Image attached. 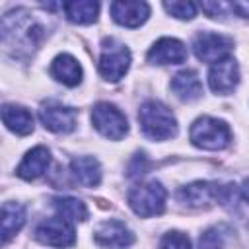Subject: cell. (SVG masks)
<instances>
[{
	"label": "cell",
	"mask_w": 249,
	"mask_h": 249,
	"mask_svg": "<svg viewBox=\"0 0 249 249\" xmlns=\"http://www.w3.org/2000/svg\"><path fill=\"white\" fill-rule=\"evenodd\" d=\"M138 123L142 132L150 140H169L177 134V121L169 107L152 99L146 101L138 111Z\"/></svg>",
	"instance_id": "6da1fadb"
},
{
	"label": "cell",
	"mask_w": 249,
	"mask_h": 249,
	"mask_svg": "<svg viewBox=\"0 0 249 249\" xmlns=\"http://www.w3.org/2000/svg\"><path fill=\"white\" fill-rule=\"evenodd\" d=\"M189 136H191V142L202 150H224L231 140L230 126L224 121H218L214 117L196 119L191 126Z\"/></svg>",
	"instance_id": "7a4b0ae2"
},
{
	"label": "cell",
	"mask_w": 249,
	"mask_h": 249,
	"mask_svg": "<svg viewBox=\"0 0 249 249\" xmlns=\"http://www.w3.org/2000/svg\"><path fill=\"white\" fill-rule=\"evenodd\" d=\"M2 37L6 45H16L23 43L25 47H35L41 39V27L39 23L31 18V14L19 10L14 14H8L2 21Z\"/></svg>",
	"instance_id": "3957f363"
},
{
	"label": "cell",
	"mask_w": 249,
	"mask_h": 249,
	"mask_svg": "<svg viewBox=\"0 0 249 249\" xmlns=\"http://www.w3.org/2000/svg\"><path fill=\"white\" fill-rule=\"evenodd\" d=\"M165 196H167V193L161 187V183L148 181V183H140L130 189L128 204L134 210V214H138L142 218H150V216H158L163 212Z\"/></svg>",
	"instance_id": "277c9868"
},
{
	"label": "cell",
	"mask_w": 249,
	"mask_h": 249,
	"mask_svg": "<svg viewBox=\"0 0 249 249\" xmlns=\"http://www.w3.org/2000/svg\"><path fill=\"white\" fill-rule=\"evenodd\" d=\"M130 64V51L117 43L115 39H105L101 47V56H99V72L105 80L117 82L121 80Z\"/></svg>",
	"instance_id": "5b68a950"
},
{
	"label": "cell",
	"mask_w": 249,
	"mask_h": 249,
	"mask_svg": "<svg viewBox=\"0 0 249 249\" xmlns=\"http://www.w3.org/2000/svg\"><path fill=\"white\" fill-rule=\"evenodd\" d=\"M91 123L105 138L111 140H121L128 132L126 117L111 103H97L91 111Z\"/></svg>",
	"instance_id": "8992f818"
},
{
	"label": "cell",
	"mask_w": 249,
	"mask_h": 249,
	"mask_svg": "<svg viewBox=\"0 0 249 249\" xmlns=\"http://www.w3.org/2000/svg\"><path fill=\"white\" fill-rule=\"evenodd\" d=\"M35 237L43 243V245H51V247H70L76 241V231L72 222H68L62 216H54V218H47L43 220L37 230H35Z\"/></svg>",
	"instance_id": "52a82bcc"
},
{
	"label": "cell",
	"mask_w": 249,
	"mask_h": 249,
	"mask_svg": "<svg viewBox=\"0 0 249 249\" xmlns=\"http://www.w3.org/2000/svg\"><path fill=\"white\" fill-rule=\"evenodd\" d=\"M231 47H233V41L230 37L212 33V31L198 33L193 43V49H195V54L198 56V60L212 62V64L228 58V54L231 53Z\"/></svg>",
	"instance_id": "ba28073f"
},
{
	"label": "cell",
	"mask_w": 249,
	"mask_h": 249,
	"mask_svg": "<svg viewBox=\"0 0 249 249\" xmlns=\"http://www.w3.org/2000/svg\"><path fill=\"white\" fill-rule=\"evenodd\" d=\"M39 117H41V123L45 124V128L58 132V134H66L76 128V109L62 105L58 101L43 103L39 109Z\"/></svg>",
	"instance_id": "9c48e42d"
},
{
	"label": "cell",
	"mask_w": 249,
	"mask_h": 249,
	"mask_svg": "<svg viewBox=\"0 0 249 249\" xmlns=\"http://www.w3.org/2000/svg\"><path fill=\"white\" fill-rule=\"evenodd\" d=\"M93 237L97 245L107 249H124L134 241V233L119 220H107L99 224Z\"/></svg>",
	"instance_id": "30bf717a"
},
{
	"label": "cell",
	"mask_w": 249,
	"mask_h": 249,
	"mask_svg": "<svg viewBox=\"0 0 249 249\" xmlns=\"http://www.w3.org/2000/svg\"><path fill=\"white\" fill-rule=\"evenodd\" d=\"M239 82V68L233 58H224L216 62L208 72V84L216 93H230Z\"/></svg>",
	"instance_id": "8fae6325"
},
{
	"label": "cell",
	"mask_w": 249,
	"mask_h": 249,
	"mask_svg": "<svg viewBox=\"0 0 249 249\" xmlns=\"http://www.w3.org/2000/svg\"><path fill=\"white\" fill-rule=\"evenodd\" d=\"M187 58V49L181 41L163 37L160 39L150 51H148V60L152 64H181Z\"/></svg>",
	"instance_id": "7c38bea8"
},
{
	"label": "cell",
	"mask_w": 249,
	"mask_h": 249,
	"mask_svg": "<svg viewBox=\"0 0 249 249\" xmlns=\"http://www.w3.org/2000/svg\"><path fill=\"white\" fill-rule=\"evenodd\" d=\"M111 16L124 27H138L148 19L150 6L146 2H113Z\"/></svg>",
	"instance_id": "4fadbf2b"
},
{
	"label": "cell",
	"mask_w": 249,
	"mask_h": 249,
	"mask_svg": "<svg viewBox=\"0 0 249 249\" xmlns=\"http://www.w3.org/2000/svg\"><path fill=\"white\" fill-rule=\"evenodd\" d=\"M49 163H51V154H49V150H47L45 146H35V148H31V150L23 156L21 163L18 165V175H19L21 179H25V181H33V179L41 177V175L47 171Z\"/></svg>",
	"instance_id": "5bb4252c"
},
{
	"label": "cell",
	"mask_w": 249,
	"mask_h": 249,
	"mask_svg": "<svg viewBox=\"0 0 249 249\" xmlns=\"http://www.w3.org/2000/svg\"><path fill=\"white\" fill-rule=\"evenodd\" d=\"M179 198L187 206L202 208V206H208L212 200L218 198V187L214 183H208V181H196V183L183 187L179 191Z\"/></svg>",
	"instance_id": "9a60e30c"
},
{
	"label": "cell",
	"mask_w": 249,
	"mask_h": 249,
	"mask_svg": "<svg viewBox=\"0 0 249 249\" xmlns=\"http://www.w3.org/2000/svg\"><path fill=\"white\" fill-rule=\"evenodd\" d=\"M70 171L74 179L82 187H95L101 181V167L99 161L91 156H80L70 161Z\"/></svg>",
	"instance_id": "2e32d148"
},
{
	"label": "cell",
	"mask_w": 249,
	"mask_h": 249,
	"mask_svg": "<svg viewBox=\"0 0 249 249\" xmlns=\"http://www.w3.org/2000/svg\"><path fill=\"white\" fill-rule=\"evenodd\" d=\"M51 74L64 86H78L82 82V66L70 54H58L51 64Z\"/></svg>",
	"instance_id": "e0dca14e"
},
{
	"label": "cell",
	"mask_w": 249,
	"mask_h": 249,
	"mask_svg": "<svg viewBox=\"0 0 249 249\" xmlns=\"http://www.w3.org/2000/svg\"><path fill=\"white\" fill-rule=\"evenodd\" d=\"M2 121L6 128H10L14 134L25 136L33 132V117L25 107L19 105H4L2 107Z\"/></svg>",
	"instance_id": "ac0fdd59"
},
{
	"label": "cell",
	"mask_w": 249,
	"mask_h": 249,
	"mask_svg": "<svg viewBox=\"0 0 249 249\" xmlns=\"http://www.w3.org/2000/svg\"><path fill=\"white\" fill-rule=\"evenodd\" d=\"M171 89L181 101H195L202 95V84L193 70H183L171 80Z\"/></svg>",
	"instance_id": "d6986e66"
},
{
	"label": "cell",
	"mask_w": 249,
	"mask_h": 249,
	"mask_svg": "<svg viewBox=\"0 0 249 249\" xmlns=\"http://www.w3.org/2000/svg\"><path fill=\"white\" fill-rule=\"evenodd\" d=\"M25 224V208L18 202H4L2 206V243L6 245Z\"/></svg>",
	"instance_id": "ffe728a7"
},
{
	"label": "cell",
	"mask_w": 249,
	"mask_h": 249,
	"mask_svg": "<svg viewBox=\"0 0 249 249\" xmlns=\"http://www.w3.org/2000/svg\"><path fill=\"white\" fill-rule=\"evenodd\" d=\"M62 10L72 23H91L97 18L99 4L97 2H66L62 4Z\"/></svg>",
	"instance_id": "44dd1931"
},
{
	"label": "cell",
	"mask_w": 249,
	"mask_h": 249,
	"mask_svg": "<svg viewBox=\"0 0 249 249\" xmlns=\"http://www.w3.org/2000/svg\"><path fill=\"white\" fill-rule=\"evenodd\" d=\"M54 208H56L58 216L66 218L68 222H84L88 218V208L78 198H70V196L68 198H56Z\"/></svg>",
	"instance_id": "7402d4cb"
},
{
	"label": "cell",
	"mask_w": 249,
	"mask_h": 249,
	"mask_svg": "<svg viewBox=\"0 0 249 249\" xmlns=\"http://www.w3.org/2000/svg\"><path fill=\"white\" fill-rule=\"evenodd\" d=\"M163 8L179 19H193L196 16V4L193 2H165Z\"/></svg>",
	"instance_id": "603a6c76"
},
{
	"label": "cell",
	"mask_w": 249,
	"mask_h": 249,
	"mask_svg": "<svg viewBox=\"0 0 249 249\" xmlns=\"http://www.w3.org/2000/svg\"><path fill=\"white\" fill-rule=\"evenodd\" d=\"M160 249H191V241L181 231H169L163 235Z\"/></svg>",
	"instance_id": "cb8c5ba5"
},
{
	"label": "cell",
	"mask_w": 249,
	"mask_h": 249,
	"mask_svg": "<svg viewBox=\"0 0 249 249\" xmlns=\"http://www.w3.org/2000/svg\"><path fill=\"white\" fill-rule=\"evenodd\" d=\"M198 249H224V237L216 228L206 230L198 239Z\"/></svg>",
	"instance_id": "d4e9b609"
},
{
	"label": "cell",
	"mask_w": 249,
	"mask_h": 249,
	"mask_svg": "<svg viewBox=\"0 0 249 249\" xmlns=\"http://www.w3.org/2000/svg\"><path fill=\"white\" fill-rule=\"evenodd\" d=\"M200 8L210 16V18H214V19H222L224 16H226V10H231V6L230 4H224V2H202L200 4Z\"/></svg>",
	"instance_id": "484cf974"
},
{
	"label": "cell",
	"mask_w": 249,
	"mask_h": 249,
	"mask_svg": "<svg viewBox=\"0 0 249 249\" xmlns=\"http://www.w3.org/2000/svg\"><path fill=\"white\" fill-rule=\"evenodd\" d=\"M146 169H148V161H146V158H144V154H138L134 160H132V163H130V167H128V175H142V173H146Z\"/></svg>",
	"instance_id": "4316f807"
},
{
	"label": "cell",
	"mask_w": 249,
	"mask_h": 249,
	"mask_svg": "<svg viewBox=\"0 0 249 249\" xmlns=\"http://www.w3.org/2000/svg\"><path fill=\"white\" fill-rule=\"evenodd\" d=\"M231 12H235L239 18L249 19V2H231Z\"/></svg>",
	"instance_id": "83f0119b"
},
{
	"label": "cell",
	"mask_w": 249,
	"mask_h": 249,
	"mask_svg": "<svg viewBox=\"0 0 249 249\" xmlns=\"http://www.w3.org/2000/svg\"><path fill=\"white\" fill-rule=\"evenodd\" d=\"M241 193H243V196H245V200L249 202V179L243 183V187H241Z\"/></svg>",
	"instance_id": "f1b7e54d"
}]
</instances>
